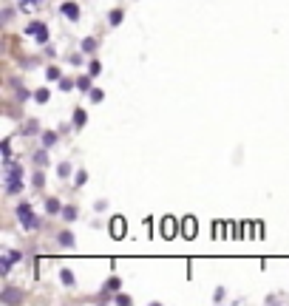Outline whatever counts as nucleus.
<instances>
[{
	"instance_id": "obj_1",
	"label": "nucleus",
	"mask_w": 289,
	"mask_h": 306,
	"mask_svg": "<svg viewBox=\"0 0 289 306\" xmlns=\"http://www.w3.org/2000/svg\"><path fill=\"white\" fill-rule=\"evenodd\" d=\"M3 179H6V193H20L23 190V167L14 162H3Z\"/></svg>"
},
{
	"instance_id": "obj_2",
	"label": "nucleus",
	"mask_w": 289,
	"mask_h": 306,
	"mask_svg": "<svg viewBox=\"0 0 289 306\" xmlns=\"http://www.w3.org/2000/svg\"><path fill=\"white\" fill-rule=\"evenodd\" d=\"M17 216H20V221H23V227L26 230L37 227V219H34V213H31V204H28V201H20L17 204Z\"/></svg>"
},
{
	"instance_id": "obj_3",
	"label": "nucleus",
	"mask_w": 289,
	"mask_h": 306,
	"mask_svg": "<svg viewBox=\"0 0 289 306\" xmlns=\"http://www.w3.org/2000/svg\"><path fill=\"white\" fill-rule=\"evenodd\" d=\"M176 224H179V221H176L173 216H165V219H162V236H165V238H176V233H179Z\"/></svg>"
},
{
	"instance_id": "obj_4",
	"label": "nucleus",
	"mask_w": 289,
	"mask_h": 306,
	"mask_svg": "<svg viewBox=\"0 0 289 306\" xmlns=\"http://www.w3.org/2000/svg\"><path fill=\"white\" fill-rule=\"evenodd\" d=\"M26 34H37V40H40V43H48V28H45L43 23H28V26H26Z\"/></svg>"
},
{
	"instance_id": "obj_5",
	"label": "nucleus",
	"mask_w": 289,
	"mask_h": 306,
	"mask_svg": "<svg viewBox=\"0 0 289 306\" xmlns=\"http://www.w3.org/2000/svg\"><path fill=\"white\" fill-rule=\"evenodd\" d=\"M0 301H3V304H20V301H23V292L14 289V287H9V289L0 292Z\"/></svg>"
},
{
	"instance_id": "obj_6",
	"label": "nucleus",
	"mask_w": 289,
	"mask_h": 306,
	"mask_svg": "<svg viewBox=\"0 0 289 306\" xmlns=\"http://www.w3.org/2000/svg\"><path fill=\"white\" fill-rule=\"evenodd\" d=\"M111 236H114V238H125V219H122V216H116V219L111 221Z\"/></svg>"
},
{
	"instance_id": "obj_7",
	"label": "nucleus",
	"mask_w": 289,
	"mask_h": 306,
	"mask_svg": "<svg viewBox=\"0 0 289 306\" xmlns=\"http://www.w3.org/2000/svg\"><path fill=\"white\" fill-rule=\"evenodd\" d=\"M62 14L77 23V20H79V6H77V3H62Z\"/></svg>"
},
{
	"instance_id": "obj_8",
	"label": "nucleus",
	"mask_w": 289,
	"mask_h": 306,
	"mask_svg": "<svg viewBox=\"0 0 289 306\" xmlns=\"http://www.w3.org/2000/svg\"><path fill=\"white\" fill-rule=\"evenodd\" d=\"M182 224H184V238H196V219H193V216H187Z\"/></svg>"
},
{
	"instance_id": "obj_9",
	"label": "nucleus",
	"mask_w": 289,
	"mask_h": 306,
	"mask_svg": "<svg viewBox=\"0 0 289 306\" xmlns=\"http://www.w3.org/2000/svg\"><path fill=\"white\" fill-rule=\"evenodd\" d=\"M11 261H14V258H11L9 253L0 258V275H9V272H11Z\"/></svg>"
},
{
	"instance_id": "obj_10",
	"label": "nucleus",
	"mask_w": 289,
	"mask_h": 306,
	"mask_svg": "<svg viewBox=\"0 0 289 306\" xmlns=\"http://www.w3.org/2000/svg\"><path fill=\"white\" fill-rule=\"evenodd\" d=\"M60 244H62V247H68V250H71V247H74V233H68V230H62V233H60Z\"/></svg>"
},
{
	"instance_id": "obj_11",
	"label": "nucleus",
	"mask_w": 289,
	"mask_h": 306,
	"mask_svg": "<svg viewBox=\"0 0 289 306\" xmlns=\"http://www.w3.org/2000/svg\"><path fill=\"white\" fill-rule=\"evenodd\" d=\"M82 51H85V54H94L96 51V40H94V37H85V40H82Z\"/></svg>"
},
{
	"instance_id": "obj_12",
	"label": "nucleus",
	"mask_w": 289,
	"mask_h": 306,
	"mask_svg": "<svg viewBox=\"0 0 289 306\" xmlns=\"http://www.w3.org/2000/svg\"><path fill=\"white\" fill-rule=\"evenodd\" d=\"M85 119H88V114L82 111V108H77V114H74V128H82V125H85Z\"/></svg>"
},
{
	"instance_id": "obj_13",
	"label": "nucleus",
	"mask_w": 289,
	"mask_h": 306,
	"mask_svg": "<svg viewBox=\"0 0 289 306\" xmlns=\"http://www.w3.org/2000/svg\"><path fill=\"white\" fill-rule=\"evenodd\" d=\"M108 23H111V26H119V23H122V9L111 11V14H108Z\"/></svg>"
},
{
	"instance_id": "obj_14",
	"label": "nucleus",
	"mask_w": 289,
	"mask_h": 306,
	"mask_svg": "<svg viewBox=\"0 0 289 306\" xmlns=\"http://www.w3.org/2000/svg\"><path fill=\"white\" fill-rule=\"evenodd\" d=\"M77 88H79V91H85V94H91V77H79L77 79Z\"/></svg>"
},
{
	"instance_id": "obj_15",
	"label": "nucleus",
	"mask_w": 289,
	"mask_h": 306,
	"mask_svg": "<svg viewBox=\"0 0 289 306\" xmlns=\"http://www.w3.org/2000/svg\"><path fill=\"white\" fill-rule=\"evenodd\" d=\"M45 150H48V148H43L40 153H34V162H37L40 167H43V165H48V153H45Z\"/></svg>"
},
{
	"instance_id": "obj_16",
	"label": "nucleus",
	"mask_w": 289,
	"mask_h": 306,
	"mask_svg": "<svg viewBox=\"0 0 289 306\" xmlns=\"http://www.w3.org/2000/svg\"><path fill=\"white\" fill-rule=\"evenodd\" d=\"M62 219L74 221V219H77V207H62Z\"/></svg>"
},
{
	"instance_id": "obj_17",
	"label": "nucleus",
	"mask_w": 289,
	"mask_h": 306,
	"mask_svg": "<svg viewBox=\"0 0 289 306\" xmlns=\"http://www.w3.org/2000/svg\"><path fill=\"white\" fill-rule=\"evenodd\" d=\"M54 142H57V133H51V131L43 133V148H51Z\"/></svg>"
},
{
	"instance_id": "obj_18",
	"label": "nucleus",
	"mask_w": 289,
	"mask_h": 306,
	"mask_svg": "<svg viewBox=\"0 0 289 306\" xmlns=\"http://www.w3.org/2000/svg\"><path fill=\"white\" fill-rule=\"evenodd\" d=\"M45 210H48V213H60V201L48 199V201H45Z\"/></svg>"
},
{
	"instance_id": "obj_19",
	"label": "nucleus",
	"mask_w": 289,
	"mask_h": 306,
	"mask_svg": "<svg viewBox=\"0 0 289 306\" xmlns=\"http://www.w3.org/2000/svg\"><path fill=\"white\" fill-rule=\"evenodd\" d=\"M57 173H60L62 179H68V176H71V165H68V162H62V165L57 167Z\"/></svg>"
},
{
	"instance_id": "obj_20",
	"label": "nucleus",
	"mask_w": 289,
	"mask_h": 306,
	"mask_svg": "<svg viewBox=\"0 0 289 306\" xmlns=\"http://www.w3.org/2000/svg\"><path fill=\"white\" fill-rule=\"evenodd\" d=\"M99 71H102V65H99L96 60H91V65H88V74H91V77H96Z\"/></svg>"
},
{
	"instance_id": "obj_21",
	"label": "nucleus",
	"mask_w": 289,
	"mask_h": 306,
	"mask_svg": "<svg viewBox=\"0 0 289 306\" xmlns=\"http://www.w3.org/2000/svg\"><path fill=\"white\" fill-rule=\"evenodd\" d=\"M60 278H62V284H68V287H71V284H74V272L62 270V272H60Z\"/></svg>"
},
{
	"instance_id": "obj_22",
	"label": "nucleus",
	"mask_w": 289,
	"mask_h": 306,
	"mask_svg": "<svg viewBox=\"0 0 289 306\" xmlns=\"http://www.w3.org/2000/svg\"><path fill=\"white\" fill-rule=\"evenodd\" d=\"M37 102H48V96H51V94H48V88H43V91H37Z\"/></svg>"
},
{
	"instance_id": "obj_23",
	"label": "nucleus",
	"mask_w": 289,
	"mask_h": 306,
	"mask_svg": "<svg viewBox=\"0 0 289 306\" xmlns=\"http://www.w3.org/2000/svg\"><path fill=\"white\" fill-rule=\"evenodd\" d=\"M60 88L62 91H71V88H77V82L74 79H60Z\"/></svg>"
},
{
	"instance_id": "obj_24",
	"label": "nucleus",
	"mask_w": 289,
	"mask_h": 306,
	"mask_svg": "<svg viewBox=\"0 0 289 306\" xmlns=\"http://www.w3.org/2000/svg\"><path fill=\"white\" fill-rule=\"evenodd\" d=\"M114 289H119V278H111L105 284V292H114Z\"/></svg>"
},
{
	"instance_id": "obj_25",
	"label": "nucleus",
	"mask_w": 289,
	"mask_h": 306,
	"mask_svg": "<svg viewBox=\"0 0 289 306\" xmlns=\"http://www.w3.org/2000/svg\"><path fill=\"white\" fill-rule=\"evenodd\" d=\"M9 159H11V145L3 142V162H9Z\"/></svg>"
},
{
	"instance_id": "obj_26",
	"label": "nucleus",
	"mask_w": 289,
	"mask_h": 306,
	"mask_svg": "<svg viewBox=\"0 0 289 306\" xmlns=\"http://www.w3.org/2000/svg\"><path fill=\"white\" fill-rule=\"evenodd\" d=\"M40 3H43V0H20L23 9H28V6H40Z\"/></svg>"
},
{
	"instance_id": "obj_27",
	"label": "nucleus",
	"mask_w": 289,
	"mask_h": 306,
	"mask_svg": "<svg viewBox=\"0 0 289 306\" xmlns=\"http://www.w3.org/2000/svg\"><path fill=\"white\" fill-rule=\"evenodd\" d=\"M85 179H88V173H85V170H79V173H77V179H74V182H77V184H85Z\"/></svg>"
},
{
	"instance_id": "obj_28",
	"label": "nucleus",
	"mask_w": 289,
	"mask_h": 306,
	"mask_svg": "<svg viewBox=\"0 0 289 306\" xmlns=\"http://www.w3.org/2000/svg\"><path fill=\"white\" fill-rule=\"evenodd\" d=\"M45 74H48V79H60V71H57V68H48Z\"/></svg>"
},
{
	"instance_id": "obj_29",
	"label": "nucleus",
	"mask_w": 289,
	"mask_h": 306,
	"mask_svg": "<svg viewBox=\"0 0 289 306\" xmlns=\"http://www.w3.org/2000/svg\"><path fill=\"white\" fill-rule=\"evenodd\" d=\"M213 301H224V287L216 289V295H213Z\"/></svg>"
},
{
	"instance_id": "obj_30",
	"label": "nucleus",
	"mask_w": 289,
	"mask_h": 306,
	"mask_svg": "<svg viewBox=\"0 0 289 306\" xmlns=\"http://www.w3.org/2000/svg\"><path fill=\"white\" fill-rule=\"evenodd\" d=\"M116 304L125 306V304H131V298H128V295H116Z\"/></svg>"
}]
</instances>
